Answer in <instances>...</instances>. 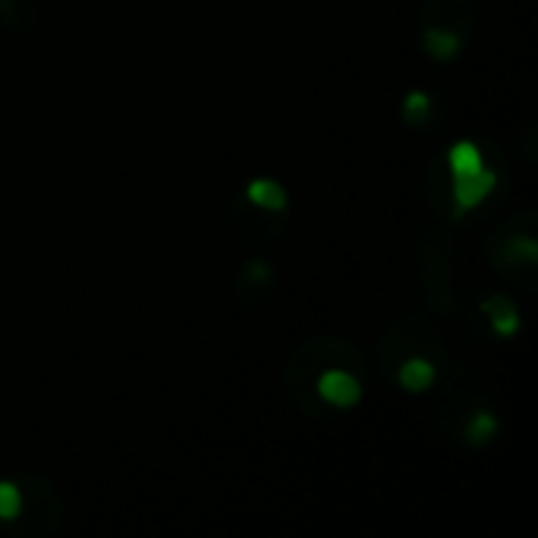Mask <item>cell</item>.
Here are the masks:
<instances>
[{
	"label": "cell",
	"mask_w": 538,
	"mask_h": 538,
	"mask_svg": "<svg viewBox=\"0 0 538 538\" xmlns=\"http://www.w3.org/2000/svg\"><path fill=\"white\" fill-rule=\"evenodd\" d=\"M432 111H435V104H432V98H428L425 92H410V95L403 98V120L406 123L419 126V123H425L428 117H432Z\"/></svg>",
	"instance_id": "e0dca14e"
},
{
	"label": "cell",
	"mask_w": 538,
	"mask_h": 538,
	"mask_svg": "<svg viewBox=\"0 0 538 538\" xmlns=\"http://www.w3.org/2000/svg\"><path fill=\"white\" fill-rule=\"evenodd\" d=\"M494 170L491 167H476L466 170V174H450V192H454V218H463L466 211L482 205L488 199V192L494 189Z\"/></svg>",
	"instance_id": "30bf717a"
},
{
	"label": "cell",
	"mask_w": 538,
	"mask_h": 538,
	"mask_svg": "<svg viewBox=\"0 0 538 538\" xmlns=\"http://www.w3.org/2000/svg\"><path fill=\"white\" fill-rule=\"evenodd\" d=\"M476 0H419L416 7V26L422 29H441L457 38H469L476 32Z\"/></svg>",
	"instance_id": "52a82bcc"
},
{
	"label": "cell",
	"mask_w": 538,
	"mask_h": 538,
	"mask_svg": "<svg viewBox=\"0 0 538 538\" xmlns=\"http://www.w3.org/2000/svg\"><path fill=\"white\" fill-rule=\"evenodd\" d=\"M13 482L19 488V513L10 520V526L29 538L57 535L63 529V516H67L57 485L41 472H19Z\"/></svg>",
	"instance_id": "5b68a950"
},
{
	"label": "cell",
	"mask_w": 538,
	"mask_h": 538,
	"mask_svg": "<svg viewBox=\"0 0 538 538\" xmlns=\"http://www.w3.org/2000/svg\"><path fill=\"white\" fill-rule=\"evenodd\" d=\"M482 312L488 318V325L494 328L498 337H513L516 328H520V312H516V303L507 293H494L482 303Z\"/></svg>",
	"instance_id": "8fae6325"
},
{
	"label": "cell",
	"mask_w": 538,
	"mask_h": 538,
	"mask_svg": "<svg viewBox=\"0 0 538 538\" xmlns=\"http://www.w3.org/2000/svg\"><path fill=\"white\" fill-rule=\"evenodd\" d=\"M271 290H274L271 265L265 262V258H249V262L240 268V274H236V284H233L236 303H240L243 309H255L271 296Z\"/></svg>",
	"instance_id": "9c48e42d"
},
{
	"label": "cell",
	"mask_w": 538,
	"mask_h": 538,
	"mask_svg": "<svg viewBox=\"0 0 538 538\" xmlns=\"http://www.w3.org/2000/svg\"><path fill=\"white\" fill-rule=\"evenodd\" d=\"M444 161H447V170H450V174H466V170H476V167L485 164L476 142H457V145L447 152Z\"/></svg>",
	"instance_id": "9a60e30c"
},
{
	"label": "cell",
	"mask_w": 538,
	"mask_h": 538,
	"mask_svg": "<svg viewBox=\"0 0 538 538\" xmlns=\"http://www.w3.org/2000/svg\"><path fill=\"white\" fill-rule=\"evenodd\" d=\"M334 365H347V369L365 372L362 350L347 337H334V334L306 337L287 353L281 384H284L287 403L296 413H303L306 419H325L328 416V410L315 397V381L325 369H334Z\"/></svg>",
	"instance_id": "6da1fadb"
},
{
	"label": "cell",
	"mask_w": 538,
	"mask_h": 538,
	"mask_svg": "<svg viewBox=\"0 0 538 538\" xmlns=\"http://www.w3.org/2000/svg\"><path fill=\"white\" fill-rule=\"evenodd\" d=\"M419 35H422V48H425V54H428V57H435V60H441V63L454 60V57L463 51V45H466L463 38L450 35V32H441V29H422Z\"/></svg>",
	"instance_id": "4fadbf2b"
},
{
	"label": "cell",
	"mask_w": 538,
	"mask_h": 538,
	"mask_svg": "<svg viewBox=\"0 0 538 538\" xmlns=\"http://www.w3.org/2000/svg\"><path fill=\"white\" fill-rule=\"evenodd\" d=\"M485 255L491 268L498 271L507 284L523 290H535L538 277V218L532 208L507 218L498 230L488 236Z\"/></svg>",
	"instance_id": "277c9868"
},
{
	"label": "cell",
	"mask_w": 538,
	"mask_h": 538,
	"mask_svg": "<svg viewBox=\"0 0 538 538\" xmlns=\"http://www.w3.org/2000/svg\"><path fill=\"white\" fill-rule=\"evenodd\" d=\"M365 394V372L347 369V365H334L325 369L315 381V397L328 413H347L362 400Z\"/></svg>",
	"instance_id": "ba28073f"
},
{
	"label": "cell",
	"mask_w": 538,
	"mask_h": 538,
	"mask_svg": "<svg viewBox=\"0 0 538 538\" xmlns=\"http://www.w3.org/2000/svg\"><path fill=\"white\" fill-rule=\"evenodd\" d=\"M435 375H438V369L428 359H406V362H400L397 365V372L391 375L403 391H410V394H425L428 387H435Z\"/></svg>",
	"instance_id": "7c38bea8"
},
{
	"label": "cell",
	"mask_w": 538,
	"mask_h": 538,
	"mask_svg": "<svg viewBox=\"0 0 538 538\" xmlns=\"http://www.w3.org/2000/svg\"><path fill=\"white\" fill-rule=\"evenodd\" d=\"M230 224H233V233L240 236V243L262 249V246L277 243V236L284 233L287 211L265 208V205L252 202L246 192H240L230 205Z\"/></svg>",
	"instance_id": "8992f818"
},
{
	"label": "cell",
	"mask_w": 538,
	"mask_h": 538,
	"mask_svg": "<svg viewBox=\"0 0 538 538\" xmlns=\"http://www.w3.org/2000/svg\"><path fill=\"white\" fill-rule=\"evenodd\" d=\"M526 142H535V126H529V133H526ZM535 161V152H532V148H529V152H526V164H532Z\"/></svg>",
	"instance_id": "d6986e66"
},
{
	"label": "cell",
	"mask_w": 538,
	"mask_h": 538,
	"mask_svg": "<svg viewBox=\"0 0 538 538\" xmlns=\"http://www.w3.org/2000/svg\"><path fill=\"white\" fill-rule=\"evenodd\" d=\"M413 271L422 290L428 312L454 315L457 287H454V236L450 221L428 218L413 236Z\"/></svg>",
	"instance_id": "7a4b0ae2"
},
{
	"label": "cell",
	"mask_w": 538,
	"mask_h": 538,
	"mask_svg": "<svg viewBox=\"0 0 538 538\" xmlns=\"http://www.w3.org/2000/svg\"><path fill=\"white\" fill-rule=\"evenodd\" d=\"M16 513H19V488L13 479H4L0 482V520L10 523Z\"/></svg>",
	"instance_id": "ac0fdd59"
},
{
	"label": "cell",
	"mask_w": 538,
	"mask_h": 538,
	"mask_svg": "<svg viewBox=\"0 0 538 538\" xmlns=\"http://www.w3.org/2000/svg\"><path fill=\"white\" fill-rule=\"evenodd\" d=\"M246 196L258 205H265V208H277V211H287L290 199H287V189L277 183V180H252L246 189Z\"/></svg>",
	"instance_id": "5bb4252c"
},
{
	"label": "cell",
	"mask_w": 538,
	"mask_h": 538,
	"mask_svg": "<svg viewBox=\"0 0 538 538\" xmlns=\"http://www.w3.org/2000/svg\"><path fill=\"white\" fill-rule=\"evenodd\" d=\"M428 359L435 369H447V365L457 362V353L450 350V343L438 331L432 318L416 315V312H400L391 325H387L378 340H375V362L378 369L391 378L397 372V365L406 359Z\"/></svg>",
	"instance_id": "3957f363"
},
{
	"label": "cell",
	"mask_w": 538,
	"mask_h": 538,
	"mask_svg": "<svg viewBox=\"0 0 538 538\" xmlns=\"http://www.w3.org/2000/svg\"><path fill=\"white\" fill-rule=\"evenodd\" d=\"M32 23H35V13L29 4H23V0H0V26L26 32Z\"/></svg>",
	"instance_id": "2e32d148"
}]
</instances>
